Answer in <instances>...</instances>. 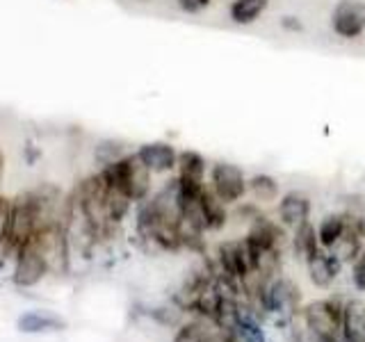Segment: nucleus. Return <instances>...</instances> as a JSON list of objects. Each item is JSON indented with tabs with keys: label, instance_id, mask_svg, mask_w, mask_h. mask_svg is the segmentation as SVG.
Returning <instances> with one entry per match:
<instances>
[{
	"label": "nucleus",
	"instance_id": "f257e3e1",
	"mask_svg": "<svg viewBox=\"0 0 365 342\" xmlns=\"http://www.w3.org/2000/svg\"><path fill=\"white\" fill-rule=\"evenodd\" d=\"M43 226L41 214L37 208V201H34V194L26 192L21 197L11 199V219H9V237H7V254L11 256L16 251L30 242L34 233Z\"/></svg>",
	"mask_w": 365,
	"mask_h": 342
},
{
	"label": "nucleus",
	"instance_id": "f03ea898",
	"mask_svg": "<svg viewBox=\"0 0 365 342\" xmlns=\"http://www.w3.org/2000/svg\"><path fill=\"white\" fill-rule=\"evenodd\" d=\"M34 242L41 249L51 274H57V276L68 274V267H71V237H68V231L62 222L41 226L34 233Z\"/></svg>",
	"mask_w": 365,
	"mask_h": 342
},
{
	"label": "nucleus",
	"instance_id": "7ed1b4c3",
	"mask_svg": "<svg viewBox=\"0 0 365 342\" xmlns=\"http://www.w3.org/2000/svg\"><path fill=\"white\" fill-rule=\"evenodd\" d=\"M208 187L226 205H237L249 194V178L242 167L220 160L208 171Z\"/></svg>",
	"mask_w": 365,
	"mask_h": 342
},
{
	"label": "nucleus",
	"instance_id": "20e7f679",
	"mask_svg": "<svg viewBox=\"0 0 365 342\" xmlns=\"http://www.w3.org/2000/svg\"><path fill=\"white\" fill-rule=\"evenodd\" d=\"M48 265H46L41 249L34 242V237L30 242L23 244L14 254V269H11V283L16 288H34L39 285L46 276H48Z\"/></svg>",
	"mask_w": 365,
	"mask_h": 342
},
{
	"label": "nucleus",
	"instance_id": "39448f33",
	"mask_svg": "<svg viewBox=\"0 0 365 342\" xmlns=\"http://www.w3.org/2000/svg\"><path fill=\"white\" fill-rule=\"evenodd\" d=\"M342 308H345V301H340L338 296H329V299L306 304L302 308V317L317 333L336 338L342 333Z\"/></svg>",
	"mask_w": 365,
	"mask_h": 342
},
{
	"label": "nucleus",
	"instance_id": "423d86ee",
	"mask_svg": "<svg viewBox=\"0 0 365 342\" xmlns=\"http://www.w3.org/2000/svg\"><path fill=\"white\" fill-rule=\"evenodd\" d=\"M331 30L336 37L351 41L365 34V0H338L331 11Z\"/></svg>",
	"mask_w": 365,
	"mask_h": 342
},
{
	"label": "nucleus",
	"instance_id": "0eeeda50",
	"mask_svg": "<svg viewBox=\"0 0 365 342\" xmlns=\"http://www.w3.org/2000/svg\"><path fill=\"white\" fill-rule=\"evenodd\" d=\"M302 294L299 288L285 276H277L269 285H267V311L269 315H277L279 319H283L285 324L290 319L302 313Z\"/></svg>",
	"mask_w": 365,
	"mask_h": 342
},
{
	"label": "nucleus",
	"instance_id": "6e6552de",
	"mask_svg": "<svg viewBox=\"0 0 365 342\" xmlns=\"http://www.w3.org/2000/svg\"><path fill=\"white\" fill-rule=\"evenodd\" d=\"M205 157L194 151V148H185V151L178 153V167H176V178L182 197H197L201 194L208 182H205Z\"/></svg>",
	"mask_w": 365,
	"mask_h": 342
},
{
	"label": "nucleus",
	"instance_id": "1a4fd4ad",
	"mask_svg": "<svg viewBox=\"0 0 365 342\" xmlns=\"http://www.w3.org/2000/svg\"><path fill=\"white\" fill-rule=\"evenodd\" d=\"M285 226H279V222L269 219L267 214H258L254 222L249 224V231L245 235V242L254 254V265H256V256L260 251H269V249H281L285 242Z\"/></svg>",
	"mask_w": 365,
	"mask_h": 342
},
{
	"label": "nucleus",
	"instance_id": "9d476101",
	"mask_svg": "<svg viewBox=\"0 0 365 342\" xmlns=\"http://www.w3.org/2000/svg\"><path fill=\"white\" fill-rule=\"evenodd\" d=\"M178 153L174 144L169 142H146L137 148V155L153 174H171L178 167Z\"/></svg>",
	"mask_w": 365,
	"mask_h": 342
},
{
	"label": "nucleus",
	"instance_id": "9b49d317",
	"mask_svg": "<svg viewBox=\"0 0 365 342\" xmlns=\"http://www.w3.org/2000/svg\"><path fill=\"white\" fill-rule=\"evenodd\" d=\"M306 269H308V279L315 285V288H329L331 283L338 279V274L342 269V262L329 254L327 249H319L317 254H313L306 262Z\"/></svg>",
	"mask_w": 365,
	"mask_h": 342
},
{
	"label": "nucleus",
	"instance_id": "f8f14e48",
	"mask_svg": "<svg viewBox=\"0 0 365 342\" xmlns=\"http://www.w3.org/2000/svg\"><path fill=\"white\" fill-rule=\"evenodd\" d=\"M311 217V199L302 192H288L279 199V224L285 228H294L308 222Z\"/></svg>",
	"mask_w": 365,
	"mask_h": 342
},
{
	"label": "nucleus",
	"instance_id": "ddd939ff",
	"mask_svg": "<svg viewBox=\"0 0 365 342\" xmlns=\"http://www.w3.org/2000/svg\"><path fill=\"white\" fill-rule=\"evenodd\" d=\"M16 328L21 333H51V331H64L66 322L48 311H28L16 319Z\"/></svg>",
	"mask_w": 365,
	"mask_h": 342
},
{
	"label": "nucleus",
	"instance_id": "4468645a",
	"mask_svg": "<svg viewBox=\"0 0 365 342\" xmlns=\"http://www.w3.org/2000/svg\"><path fill=\"white\" fill-rule=\"evenodd\" d=\"M342 336L351 342H365V301L347 299L342 308Z\"/></svg>",
	"mask_w": 365,
	"mask_h": 342
},
{
	"label": "nucleus",
	"instance_id": "2eb2a0df",
	"mask_svg": "<svg viewBox=\"0 0 365 342\" xmlns=\"http://www.w3.org/2000/svg\"><path fill=\"white\" fill-rule=\"evenodd\" d=\"M201 205H203V214H205V224H208V233L222 231L228 222V205L217 197V194L205 187L201 194Z\"/></svg>",
	"mask_w": 365,
	"mask_h": 342
},
{
	"label": "nucleus",
	"instance_id": "dca6fc26",
	"mask_svg": "<svg viewBox=\"0 0 365 342\" xmlns=\"http://www.w3.org/2000/svg\"><path fill=\"white\" fill-rule=\"evenodd\" d=\"M269 7V0H231L228 16L235 26H254V23L265 14Z\"/></svg>",
	"mask_w": 365,
	"mask_h": 342
},
{
	"label": "nucleus",
	"instance_id": "f3484780",
	"mask_svg": "<svg viewBox=\"0 0 365 342\" xmlns=\"http://www.w3.org/2000/svg\"><path fill=\"white\" fill-rule=\"evenodd\" d=\"M319 249H322V247H319V239H317V228L311 224V219L294 228V235H292V251H294V258H297V260L306 262L313 254H317Z\"/></svg>",
	"mask_w": 365,
	"mask_h": 342
},
{
	"label": "nucleus",
	"instance_id": "a211bd4d",
	"mask_svg": "<svg viewBox=\"0 0 365 342\" xmlns=\"http://www.w3.org/2000/svg\"><path fill=\"white\" fill-rule=\"evenodd\" d=\"M349 228V219L345 212H331L327 214L322 222L317 224V239L322 249H331L338 239L345 235V231Z\"/></svg>",
	"mask_w": 365,
	"mask_h": 342
},
{
	"label": "nucleus",
	"instance_id": "6ab92c4d",
	"mask_svg": "<svg viewBox=\"0 0 365 342\" xmlns=\"http://www.w3.org/2000/svg\"><path fill=\"white\" fill-rule=\"evenodd\" d=\"M327 251H329V254H334L342 262V265H351V262L356 260V256L363 251V239L356 233V228L349 224L345 235H342L338 242L331 247V249H327Z\"/></svg>",
	"mask_w": 365,
	"mask_h": 342
},
{
	"label": "nucleus",
	"instance_id": "aec40b11",
	"mask_svg": "<svg viewBox=\"0 0 365 342\" xmlns=\"http://www.w3.org/2000/svg\"><path fill=\"white\" fill-rule=\"evenodd\" d=\"M279 182L269 174H254L249 178V194L258 203H274L279 199Z\"/></svg>",
	"mask_w": 365,
	"mask_h": 342
},
{
	"label": "nucleus",
	"instance_id": "412c9836",
	"mask_svg": "<svg viewBox=\"0 0 365 342\" xmlns=\"http://www.w3.org/2000/svg\"><path fill=\"white\" fill-rule=\"evenodd\" d=\"M240 306H242V301L237 296H222L220 308H217L215 315V324L235 333V328L240 324Z\"/></svg>",
	"mask_w": 365,
	"mask_h": 342
},
{
	"label": "nucleus",
	"instance_id": "4be33fe9",
	"mask_svg": "<svg viewBox=\"0 0 365 342\" xmlns=\"http://www.w3.org/2000/svg\"><path fill=\"white\" fill-rule=\"evenodd\" d=\"M212 324V319H203V317H194L192 322L182 324L176 336H174V342H205L208 338V328Z\"/></svg>",
	"mask_w": 365,
	"mask_h": 342
},
{
	"label": "nucleus",
	"instance_id": "5701e85b",
	"mask_svg": "<svg viewBox=\"0 0 365 342\" xmlns=\"http://www.w3.org/2000/svg\"><path fill=\"white\" fill-rule=\"evenodd\" d=\"M96 162L101 167H106V165H112V162H117V160H121L125 155V148L119 144V142H114V140H106V142H101L96 146Z\"/></svg>",
	"mask_w": 365,
	"mask_h": 342
},
{
	"label": "nucleus",
	"instance_id": "b1692460",
	"mask_svg": "<svg viewBox=\"0 0 365 342\" xmlns=\"http://www.w3.org/2000/svg\"><path fill=\"white\" fill-rule=\"evenodd\" d=\"M9 219H11V199L0 197V256L7 254Z\"/></svg>",
	"mask_w": 365,
	"mask_h": 342
},
{
	"label": "nucleus",
	"instance_id": "393cba45",
	"mask_svg": "<svg viewBox=\"0 0 365 342\" xmlns=\"http://www.w3.org/2000/svg\"><path fill=\"white\" fill-rule=\"evenodd\" d=\"M349 224L356 228V233L361 235V239L365 242V203L356 201V203H349V208L345 210Z\"/></svg>",
	"mask_w": 365,
	"mask_h": 342
},
{
	"label": "nucleus",
	"instance_id": "a878e982",
	"mask_svg": "<svg viewBox=\"0 0 365 342\" xmlns=\"http://www.w3.org/2000/svg\"><path fill=\"white\" fill-rule=\"evenodd\" d=\"M351 283L356 290L365 292V249L356 256V260L351 262Z\"/></svg>",
	"mask_w": 365,
	"mask_h": 342
},
{
	"label": "nucleus",
	"instance_id": "bb28decb",
	"mask_svg": "<svg viewBox=\"0 0 365 342\" xmlns=\"http://www.w3.org/2000/svg\"><path fill=\"white\" fill-rule=\"evenodd\" d=\"M176 3L185 14H201L203 9L212 5V0H176Z\"/></svg>",
	"mask_w": 365,
	"mask_h": 342
},
{
	"label": "nucleus",
	"instance_id": "cd10ccee",
	"mask_svg": "<svg viewBox=\"0 0 365 342\" xmlns=\"http://www.w3.org/2000/svg\"><path fill=\"white\" fill-rule=\"evenodd\" d=\"M281 28H283V30H288V32H302V30H304L302 21L297 19V16H283V19H281Z\"/></svg>",
	"mask_w": 365,
	"mask_h": 342
},
{
	"label": "nucleus",
	"instance_id": "c85d7f7f",
	"mask_svg": "<svg viewBox=\"0 0 365 342\" xmlns=\"http://www.w3.org/2000/svg\"><path fill=\"white\" fill-rule=\"evenodd\" d=\"M3 176H5V155L0 151V182H3Z\"/></svg>",
	"mask_w": 365,
	"mask_h": 342
},
{
	"label": "nucleus",
	"instance_id": "c756f323",
	"mask_svg": "<svg viewBox=\"0 0 365 342\" xmlns=\"http://www.w3.org/2000/svg\"><path fill=\"white\" fill-rule=\"evenodd\" d=\"M336 342H351V340H349V338H345V336H342V333H340V336L336 338Z\"/></svg>",
	"mask_w": 365,
	"mask_h": 342
},
{
	"label": "nucleus",
	"instance_id": "7c9ffc66",
	"mask_svg": "<svg viewBox=\"0 0 365 342\" xmlns=\"http://www.w3.org/2000/svg\"><path fill=\"white\" fill-rule=\"evenodd\" d=\"M235 342H242V340H240V338H237V336H235Z\"/></svg>",
	"mask_w": 365,
	"mask_h": 342
}]
</instances>
